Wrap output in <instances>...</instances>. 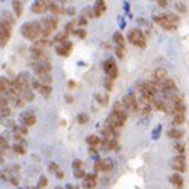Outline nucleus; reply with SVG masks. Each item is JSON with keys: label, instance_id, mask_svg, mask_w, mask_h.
<instances>
[{"label": "nucleus", "instance_id": "f257e3e1", "mask_svg": "<svg viewBox=\"0 0 189 189\" xmlns=\"http://www.w3.org/2000/svg\"><path fill=\"white\" fill-rule=\"evenodd\" d=\"M21 35L29 39V41H36L38 38L42 36V27L41 23L36 21H30V23H24L21 26Z\"/></svg>", "mask_w": 189, "mask_h": 189}, {"label": "nucleus", "instance_id": "f03ea898", "mask_svg": "<svg viewBox=\"0 0 189 189\" xmlns=\"http://www.w3.org/2000/svg\"><path fill=\"white\" fill-rule=\"evenodd\" d=\"M128 39H129L131 44H134L135 47L144 48L146 47V36L140 29H132L129 33H128Z\"/></svg>", "mask_w": 189, "mask_h": 189}, {"label": "nucleus", "instance_id": "7ed1b4c3", "mask_svg": "<svg viewBox=\"0 0 189 189\" xmlns=\"http://www.w3.org/2000/svg\"><path fill=\"white\" fill-rule=\"evenodd\" d=\"M41 27H42V39H45L50 36L56 29H57V20L56 18H42L41 21Z\"/></svg>", "mask_w": 189, "mask_h": 189}, {"label": "nucleus", "instance_id": "20e7f679", "mask_svg": "<svg viewBox=\"0 0 189 189\" xmlns=\"http://www.w3.org/2000/svg\"><path fill=\"white\" fill-rule=\"evenodd\" d=\"M153 20L159 24L162 29H165V30H170V32H171V30H176V29H177V24L173 23L168 15H155Z\"/></svg>", "mask_w": 189, "mask_h": 189}, {"label": "nucleus", "instance_id": "39448f33", "mask_svg": "<svg viewBox=\"0 0 189 189\" xmlns=\"http://www.w3.org/2000/svg\"><path fill=\"white\" fill-rule=\"evenodd\" d=\"M32 66H33L35 74L36 75H39V77L48 75L50 71H51V65H50V62H35Z\"/></svg>", "mask_w": 189, "mask_h": 189}, {"label": "nucleus", "instance_id": "423d86ee", "mask_svg": "<svg viewBox=\"0 0 189 189\" xmlns=\"http://www.w3.org/2000/svg\"><path fill=\"white\" fill-rule=\"evenodd\" d=\"M12 33V24L6 23L5 20L2 21V32H0V42H2V47H5L11 38Z\"/></svg>", "mask_w": 189, "mask_h": 189}, {"label": "nucleus", "instance_id": "0eeeda50", "mask_svg": "<svg viewBox=\"0 0 189 189\" xmlns=\"http://www.w3.org/2000/svg\"><path fill=\"white\" fill-rule=\"evenodd\" d=\"M122 104L125 105V108L131 111V113H135V111H138V108H137V99H135V96L132 93L129 95H125L123 96V99H122Z\"/></svg>", "mask_w": 189, "mask_h": 189}, {"label": "nucleus", "instance_id": "6e6552de", "mask_svg": "<svg viewBox=\"0 0 189 189\" xmlns=\"http://www.w3.org/2000/svg\"><path fill=\"white\" fill-rule=\"evenodd\" d=\"M125 122H126V120H123L119 114H116V113H113V111H111V114L108 116V120H107V125H110L113 129L119 131L123 125H125Z\"/></svg>", "mask_w": 189, "mask_h": 189}, {"label": "nucleus", "instance_id": "1a4fd4ad", "mask_svg": "<svg viewBox=\"0 0 189 189\" xmlns=\"http://www.w3.org/2000/svg\"><path fill=\"white\" fill-rule=\"evenodd\" d=\"M171 167H173V170H176V171H179V173H183V171L186 170V158H185L183 155L176 156V158L173 159Z\"/></svg>", "mask_w": 189, "mask_h": 189}, {"label": "nucleus", "instance_id": "9d476101", "mask_svg": "<svg viewBox=\"0 0 189 189\" xmlns=\"http://www.w3.org/2000/svg\"><path fill=\"white\" fill-rule=\"evenodd\" d=\"M32 12L35 14H44V12L48 11V3L47 2H42V0H38V2H33L32 3Z\"/></svg>", "mask_w": 189, "mask_h": 189}, {"label": "nucleus", "instance_id": "9b49d317", "mask_svg": "<svg viewBox=\"0 0 189 189\" xmlns=\"http://www.w3.org/2000/svg\"><path fill=\"white\" fill-rule=\"evenodd\" d=\"M30 56L36 59V62H48L47 60V54H45V51L44 50H41V48H30Z\"/></svg>", "mask_w": 189, "mask_h": 189}, {"label": "nucleus", "instance_id": "f8f14e48", "mask_svg": "<svg viewBox=\"0 0 189 189\" xmlns=\"http://www.w3.org/2000/svg\"><path fill=\"white\" fill-rule=\"evenodd\" d=\"M113 113L119 114V116L123 119V120H126V119H128V110L125 108V105H123L122 102H114V107H113Z\"/></svg>", "mask_w": 189, "mask_h": 189}, {"label": "nucleus", "instance_id": "ddd939ff", "mask_svg": "<svg viewBox=\"0 0 189 189\" xmlns=\"http://www.w3.org/2000/svg\"><path fill=\"white\" fill-rule=\"evenodd\" d=\"M20 119H21V122L24 123V126H33L36 123V117L33 113H23L20 116Z\"/></svg>", "mask_w": 189, "mask_h": 189}, {"label": "nucleus", "instance_id": "4468645a", "mask_svg": "<svg viewBox=\"0 0 189 189\" xmlns=\"http://www.w3.org/2000/svg\"><path fill=\"white\" fill-rule=\"evenodd\" d=\"M95 168L99 171H110V170H113V162H111V159H102V161L96 162Z\"/></svg>", "mask_w": 189, "mask_h": 189}, {"label": "nucleus", "instance_id": "2eb2a0df", "mask_svg": "<svg viewBox=\"0 0 189 189\" xmlns=\"http://www.w3.org/2000/svg\"><path fill=\"white\" fill-rule=\"evenodd\" d=\"M167 135H168L171 140L179 141V140H182V138H183L185 132H183V131H180V129H177V128H173V129H170L168 132H167Z\"/></svg>", "mask_w": 189, "mask_h": 189}, {"label": "nucleus", "instance_id": "dca6fc26", "mask_svg": "<svg viewBox=\"0 0 189 189\" xmlns=\"http://www.w3.org/2000/svg\"><path fill=\"white\" fill-rule=\"evenodd\" d=\"M161 89H162V92H164V90H177V86H176V81H174L173 78H167V80L162 81Z\"/></svg>", "mask_w": 189, "mask_h": 189}, {"label": "nucleus", "instance_id": "f3484780", "mask_svg": "<svg viewBox=\"0 0 189 189\" xmlns=\"http://www.w3.org/2000/svg\"><path fill=\"white\" fill-rule=\"evenodd\" d=\"M86 189H93L96 186V174H87L84 179V185Z\"/></svg>", "mask_w": 189, "mask_h": 189}, {"label": "nucleus", "instance_id": "a211bd4d", "mask_svg": "<svg viewBox=\"0 0 189 189\" xmlns=\"http://www.w3.org/2000/svg\"><path fill=\"white\" fill-rule=\"evenodd\" d=\"M9 90H11V81L6 80V78H0V92H2V95H8Z\"/></svg>", "mask_w": 189, "mask_h": 189}, {"label": "nucleus", "instance_id": "6ab92c4d", "mask_svg": "<svg viewBox=\"0 0 189 189\" xmlns=\"http://www.w3.org/2000/svg\"><path fill=\"white\" fill-rule=\"evenodd\" d=\"M113 39H114V44H117L119 48H125V44H126V41H125V38H123V35L120 33V32H116L114 33V36H113Z\"/></svg>", "mask_w": 189, "mask_h": 189}, {"label": "nucleus", "instance_id": "aec40b11", "mask_svg": "<svg viewBox=\"0 0 189 189\" xmlns=\"http://www.w3.org/2000/svg\"><path fill=\"white\" fill-rule=\"evenodd\" d=\"M170 182L174 185V188H177V189L183 188V179H182V176H179V174H173L170 177Z\"/></svg>", "mask_w": 189, "mask_h": 189}, {"label": "nucleus", "instance_id": "412c9836", "mask_svg": "<svg viewBox=\"0 0 189 189\" xmlns=\"http://www.w3.org/2000/svg\"><path fill=\"white\" fill-rule=\"evenodd\" d=\"M68 36H69V32L65 30V32H62V33L54 36V42H57V44H65V42H68V41H66Z\"/></svg>", "mask_w": 189, "mask_h": 189}, {"label": "nucleus", "instance_id": "4be33fe9", "mask_svg": "<svg viewBox=\"0 0 189 189\" xmlns=\"http://www.w3.org/2000/svg\"><path fill=\"white\" fill-rule=\"evenodd\" d=\"M107 11V5L105 2H98L96 3V8H95V17H101L102 12Z\"/></svg>", "mask_w": 189, "mask_h": 189}, {"label": "nucleus", "instance_id": "5701e85b", "mask_svg": "<svg viewBox=\"0 0 189 189\" xmlns=\"http://www.w3.org/2000/svg\"><path fill=\"white\" fill-rule=\"evenodd\" d=\"M11 102H12V105L15 107V108H23L24 107V99L23 98H20V96H12Z\"/></svg>", "mask_w": 189, "mask_h": 189}, {"label": "nucleus", "instance_id": "b1692460", "mask_svg": "<svg viewBox=\"0 0 189 189\" xmlns=\"http://www.w3.org/2000/svg\"><path fill=\"white\" fill-rule=\"evenodd\" d=\"M48 9L53 12V14H56V15H57V14H63V12H66L65 9H62L57 3H48Z\"/></svg>", "mask_w": 189, "mask_h": 189}, {"label": "nucleus", "instance_id": "393cba45", "mask_svg": "<svg viewBox=\"0 0 189 189\" xmlns=\"http://www.w3.org/2000/svg\"><path fill=\"white\" fill-rule=\"evenodd\" d=\"M12 6H14V9H15V15H17V17H21V14H23V3L14 0V2H12Z\"/></svg>", "mask_w": 189, "mask_h": 189}, {"label": "nucleus", "instance_id": "a878e982", "mask_svg": "<svg viewBox=\"0 0 189 189\" xmlns=\"http://www.w3.org/2000/svg\"><path fill=\"white\" fill-rule=\"evenodd\" d=\"M86 140H87V143H89V146H92V147L98 146V144H101V141H102V140H101L99 137H96V135H89Z\"/></svg>", "mask_w": 189, "mask_h": 189}, {"label": "nucleus", "instance_id": "bb28decb", "mask_svg": "<svg viewBox=\"0 0 189 189\" xmlns=\"http://www.w3.org/2000/svg\"><path fill=\"white\" fill-rule=\"evenodd\" d=\"M38 92H39L41 95L50 96L51 92H53V89H51V86H44V84H41V86H39V89H38Z\"/></svg>", "mask_w": 189, "mask_h": 189}, {"label": "nucleus", "instance_id": "cd10ccee", "mask_svg": "<svg viewBox=\"0 0 189 189\" xmlns=\"http://www.w3.org/2000/svg\"><path fill=\"white\" fill-rule=\"evenodd\" d=\"M47 47H50V41H47V39H39V41H36L35 45H33V48H41V50H44Z\"/></svg>", "mask_w": 189, "mask_h": 189}, {"label": "nucleus", "instance_id": "c85d7f7f", "mask_svg": "<svg viewBox=\"0 0 189 189\" xmlns=\"http://www.w3.org/2000/svg\"><path fill=\"white\" fill-rule=\"evenodd\" d=\"M185 120H186L185 114H174L173 116V123L174 125H182V123H185Z\"/></svg>", "mask_w": 189, "mask_h": 189}, {"label": "nucleus", "instance_id": "c756f323", "mask_svg": "<svg viewBox=\"0 0 189 189\" xmlns=\"http://www.w3.org/2000/svg\"><path fill=\"white\" fill-rule=\"evenodd\" d=\"M116 68V63H114V60H107L105 63H104V71L107 72V74H110L111 72V69H114Z\"/></svg>", "mask_w": 189, "mask_h": 189}, {"label": "nucleus", "instance_id": "7c9ffc66", "mask_svg": "<svg viewBox=\"0 0 189 189\" xmlns=\"http://www.w3.org/2000/svg\"><path fill=\"white\" fill-rule=\"evenodd\" d=\"M56 51L59 53L60 56H63V57H68V56H69V53H71V50H68V48L63 47V45H62V47H57L56 48Z\"/></svg>", "mask_w": 189, "mask_h": 189}, {"label": "nucleus", "instance_id": "2f4dec72", "mask_svg": "<svg viewBox=\"0 0 189 189\" xmlns=\"http://www.w3.org/2000/svg\"><path fill=\"white\" fill-rule=\"evenodd\" d=\"M39 81H41V84H44V86H50L51 81H53V78H51V75L48 74V75H44V77H39Z\"/></svg>", "mask_w": 189, "mask_h": 189}, {"label": "nucleus", "instance_id": "473e14b6", "mask_svg": "<svg viewBox=\"0 0 189 189\" xmlns=\"http://www.w3.org/2000/svg\"><path fill=\"white\" fill-rule=\"evenodd\" d=\"M23 99L24 101H33V99H35V93H33V90H32V89H30V90H27V92L23 95Z\"/></svg>", "mask_w": 189, "mask_h": 189}, {"label": "nucleus", "instance_id": "72a5a7b5", "mask_svg": "<svg viewBox=\"0 0 189 189\" xmlns=\"http://www.w3.org/2000/svg\"><path fill=\"white\" fill-rule=\"evenodd\" d=\"M12 149H14V152H15V153H18V155H24V153H26V150H24V147L21 146V144H15Z\"/></svg>", "mask_w": 189, "mask_h": 189}, {"label": "nucleus", "instance_id": "f704fd0d", "mask_svg": "<svg viewBox=\"0 0 189 189\" xmlns=\"http://www.w3.org/2000/svg\"><path fill=\"white\" fill-rule=\"evenodd\" d=\"M3 20H5L6 23L12 24V26H14V23H15V20H14V17H12L11 14H8V12H6V14H3Z\"/></svg>", "mask_w": 189, "mask_h": 189}, {"label": "nucleus", "instance_id": "c9c22d12", "mask_svg": "<svg viewBox=\"0 0 189 189\" xmlns=\"http://www.w3.org/2000/svg\"><path fill=\"white\" fill-rule=\"evenodd\" d=\"M174 147H176V150H177V152H179L180 155H185V150H186V147H185V146H183L182 143H177V144H176Z\"/></svg>", "mask_w": 189, "mask_h": 189}, {"label": "nucleus", "instance_id": "e433bc0d", "mask_svg": "<svg viewBox=\"0 0 189 189\" xmlns=\"http://www.w3.org/2000/svg\"><path fill=\"white\" fill-rule=\"evenodd\" d=\"M47 183H48V180L45 177H41V180H39V183H38V189H42V188H45L47 186Z\"/></svg>", "mask_w": 189, "mask_h": 189}, {"label": "nucleus", "instance_id": "4c0bfd02", "mask_svg": "<svg viewBox=\"0 0 189 189\" xmlns=\"http://www.w3.org/2000/svg\"><path fill=\"white\" fill-rule=\"evenodd\" d=\"M87 174H84L83 170H75V179H86Z\"/></svg>", "mask_w": 189, "mask_h": 189}, {"label": "nucleus", "instance_id": "58836bf2", "mask_svg": "<svg viewBox=\"0 0 189 189\" xmlns=\"http://www.w3.org/2000/svg\"><path fill=\"white\" fill-rule=\"evenodd\" d=\"M176 8H177L179 12H186V8H185V5H183L182 2H177V3H176Z\"/></svg>", "mask_w": 189, "mask_h": 189}, {"label": "nucleus", "instance_id": "ea45409f", "mask_svg": "<svg viewBox=\"0 0 189 189\" xmlns=\"http://www.w3.org/2000/svg\"><path fill=\"white\" fill-rule=\"evenodd\" d=\"M48 170H50L51 173H54V171H56V173H59V171H60V170H59V165H57V164H50Z\"/></svg>", "mask_w": 189, "mask_h": 189}, {"label": "nucleus", "instance_id": "a19ab883", "mask_svg": "<svg viewBox=\"0 0 189 189\" xmlns=\"http://www.w3.org/2000/svg\"><path fill=\"white\" fill-rule=\"evenodd\" d=\"M11 114V110H9V107H5V108H2V116L3 117H8Z\"/></svg>", "mask_w": 189, "mask_h": 189}, {"label": "nucleus", "instance_id": "79ce46f5", "mask_svg": "<svg viewBox=\"0 0 189 189\" xmlns=\"http://www.w3.org/2000/svg\"><path fill=\"white\" fill-rule=\"evenodd\" d=\"M81 167H83V161H80V159L74 161V168L75 170H81Z\"/></svg>", "mask_w": 189, "mask_h": 189}, {"label": "nucleus", "instance_id": "37998d69", "mask_svg": "<svg viewBox=\"0 0 189 189\" xmlns=\"http://www.w3.org/2000/svg\"><path fill=\"white\" fill-rule=\"evenodd\" d=\"M77 120H78V123H86L87 122V116L86 114H78Z\"/></svg>", "mask_w": 189, "mask_h": 189}, {"label": "nucleus", "instance_id": "c03bdc74", "mask_svg": "<svg viewBox=\"0 0 189 189\" xmlns=\"http://www.w3.org/2000/svg\"><path fill=\"white\" fill-rule=\"evenodd\" d=\"M0 144H2V152H5V149H8V141L2 137V138H0Z\"/></svg>", "mask_w": 189, "mask_h": 189}, {"label": "nucleus", "instance_id": "a18cd8bd", "mask_svg": "<svg viewBox=\"0 0 189 189\" xmlns=\"http://www.w3.org/2000/svg\"><path fill=\"white\" fill-rule=\"evenodd\" d=\"M168 17L171 18V21H173V23H176V24H177V21H179V17H177V15H174V14H170Z\"/></svg>", "mask_w": 189, "mask_h": 189}, {"label": "nucleus", "instance_id": "49530a36", "mask_svg": "<svg viewBox=\"0 0 189 189\" xmlns=\"http://www.w3.org/2000/svg\"><path fill=\"white\" fill-rule=\"evenodd\" d=\"M167 5H168L167 0H159V2H158V6H161V8H165Z\"/></svg>", "mask_w": 189, "mask_h": 189}, {"label": "nucleus", "instance_id": "de8ad7c7", "mask_svg": "<svg viewBox=\"0 0 189 189\" xmlns=\"http://www.w3.org/2000/svg\"><path fill=\"white\" fill-rule=\"evenodd\" d=\"M116 53H117L119 59H123V51H122V48H116Z\"/></svg>", "mask_w": 189, "mask_h": 189}, {"label": "nucleus", "instance_id": "09e8293b", "mask_svg": "<svg viewBox=\"0 0 189 189\" xmlns=\"http://www.w3.org/2000/svg\"><path fill=\"white\" fill-rule=\"evenodd\" d=\"M78 24H81V26H86V24H87V20H86L84 17H81V18H78Z\"/></svg>", "mask_w": 189, "mask_h": 189}, {"label": "nucleus", "instance_id": "8fccbe9b", "mask_svg": "<svg viewBox=\"0 0 189 189\" xmlns=\"http://www.w3.org/2000/svg\"><path fill=\"white\" fill-rule=\"evenodd\" d=\"M75 35H80V38H84V36H86V32H84V30H75Z\"/></svg>", "mask_w": 189, "mask_h": 189}, {"label": "nucleus", "instance_id": "3c124183", "mask_svg": "<svg viewBox=\"0 0 189 189\" xmlns=\"http://www.w3.org/2000/svg\"><path fill=\"white\" fill-rule=\"evenodd\" d=\"M65 99H66V102H69V104L74 102V98H72L71 95H66V96H65Z\"/></svg>", "mask_w": 189, "mask_h": 189}, {"label": "nucleus", "instance_id": "603ef678", "mask_svg": "<svg viewBox=\"0 0 189 189\" xmlns=\"http://www.w3.org/2000/svg\"><path fill=\"white\" fill-rule=\"evenodd\" d=\"M89 153H92L93 156H96V155H98V150H96L95 147H90V149H89Z\"/></svg>", "mask_w": 189, "mask_h": 189}, {"label": "nucleus", "instance_id": "864d4df0", "mask_svg": "<svg viewBox=\"0 0 189 189\" xmlns=\"http://www.w3.org/2000/svg\"><path fill=\"white\" fill-rule=\"evenodd\" d=\"M56 177H57V179H63V173H62V171L56 173Z\"/></svg>", "mask_w": 189, "mask_h": 189}, {"label": "nucleus", "instance_id": "5fc2aeb1", "mask_svg": "<svg viewBox=\"0 0 189 189\" xmlns=\"http://www.w3.org/2000/svg\"><path fill=\"white\" fill-rule=\"evenodd\" d=\"M68 14H69V15H72V14H75V9H74V8H69V9H68Z\"/></svg>", "mask_w": 189, "mask_h": 189}, {"label": "nucleus", "instance_id": "6e6d98bb", "mask_svg": "<svg viewBox=\"0 0 189 189\" xmlns=\"http://www.w3.org/2000/svg\"><path fill=\"white\" fill-rule=\"evenodd\" d=\"M11 182H12V185H15V186L18 185V180H17V179H15V177H14V179H11Z\"/></svg>", "mask_w": 189, "mask_h": 189}, {"label": "nucleus", "instance_id": "4d7b16f0", "mask_svg": "<svg viewBox=\"0 0 189 189\" xmlns=\"http://www.w3.org/2000/svg\"><path fill=\"white\" fill-rule=\"evenodd\" d=\"M56 189H63V188H62V186H57V188H56Z\"/></svg>", "mask_w": 189, "mask_h": 189}]
</instances>
